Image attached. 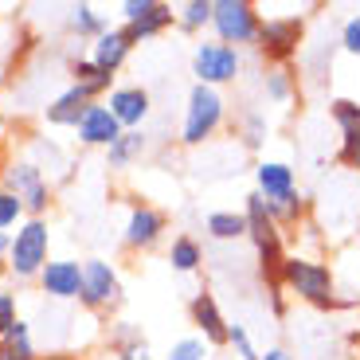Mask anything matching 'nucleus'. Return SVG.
Here are the masks:
<instances>
[{
  "instance_id": "1",
  "label": "nucleus",
  "mask_w": 360,
  "mask_h": 360,
  "mask_svg": "<svg viewBox=\"0 0 360 360\" xmlns=\"http://www.w3.org/2000/svg\"><path fill=\"white\" fill-rule=\"evenodd\" d=\"M278 282L286 294L302 297V302H309V306L317 309H337L345 306L341 290H337V274L333 266H325L321 259H306V255H286V262H282L278 270Z\"/></svg>"
},
{
  "instance_id": "2",
  "label": "nucleus",
  "mask_w": 360,
  "mask_h": 360,
  "mask_svg": "<svg viewBox=\"0 0 360 360\" xmlns=\"http://www.w3.org/2000/svg\"><path fill=\"white\" fill-rule=\"evenodd\" d=\"M47 262H51V227H47V219H24L12 235L8 274L20 282H32L39 278Z\"/></svg>"
},
{
  "instance_id": "3",
  "label": "nucleus",
  "mask_w": 360,
  "mask_h": 360,
  "mask_svg": "<svg viewBox=\"0 0 360 360\" xmlns=\"http://www.w3.org/2000/svg\"><path fill=\"white\" fill-rule=\"evenodd\" d=\"M224 114H227V102L216 86H196L188 90V106H184V126H180V141L184 145H204L207 137L224 126Z\"/></svg>"
},
{
  "instance_id": "4",
  "label": "nucleus",
  "mask_w": 360,
  "mask_h": 360,
  "mask_svg": "<svg viewBox=\"0 0 360 360\" xmlns=\"http://www.w3.org/2000/svg\"><path fill=\"white\" fill-rule=\"evenodd\" d=\"M262 12L251 0H212V32L227 47H247L259 44Z\"/></svg>"
},
{
  "instance_id": "5",
  "label": "nucleus",
  "mask_w": 360,
  "mask_h": 360,
  "mask_svg": "<svg viewBox=\"0 0 360 360\" xmlns=\"http://www.w3.org/2000/svg\"><path fill=\"white\" fill-rule=\"evenodd\" d=\"M243 71V51L239 47H227L219 39H200L196 51H192V75L204 86H224V82H235Z\"/></svg>"
},
{
  "instance_id": "6",
  "label": "nucleus",
  "mask_w": 360,
  "mask_h": 360,
  "mask_svg": "<svg viewBox=\"0 0 360 360\" xmlns=\"http://www.w3.org/2000/svg\"><path fill=\"white\" fill-rule=\"evenodd\" d=\"M4 188L16 192L27 219H44V212L51 207V180L36 161H12L4 169Z\"/></svg>"
},
{
  "instance_id": "7",
  "label": "nucleus",
  "mask_w": 360,
  "mask_h": 360,
  "mask_svg": "<svg viewBox=\"0 0 360 360\" xmlns=\"http://www.w3.org/2000/svg\"><path fill=\"white\" fill-rule=\"evenodd\" d=\"M302 36H306L302 16H270V20H262L255 47L270 59V67H286L297 55V47H302Z\"/></svg>"
},
{
  "instance_id": "8",
  "label": "nucleus",
  "mask_w": 360,
  "mask_h": 360,
  "mask_svg": "<svg viewBox=\"0 0 360 360\" xmlns=\"http://www.w3.org/2000/svg\"><path fill=\"white\" fill-rule=\"evenodd\" d=\"M122 302V278L106 259H86L82 262V294L79 306L90 314H102V309H114Z\"/></svg>"
},
{
  "instance_id": "9",
  "label": "nucleus",
  "mask_w": 360,
  "mask_h": 360,
  "mask_svg": "<svg viewBox=\"0 0 360 360\" xmlns=\"http://www.w3.org/2000/svg\"><path fill=\"white\" fill-rule=\"evenodd\" d=\"M36 282L51 302H79V294H82V262L51 259L44 270H39Z\"/></svg>"
},
{
  "instance_id": "10",
  "label": "nucleus",
  "mask_w": 360,
  "mask_h": 360,
  "mask_svg": "<svg viewBox=\"0 0 360 360\" xmlns=\"http://www.w3.org/2000/svg\"><path fill=\"white\" fill-rule=\"evenodd\" d=\"M165 227H169L165 212H157L153 204H134V207H129V219H126L122 239H126L129 251H149V247L161 243Z\"/></svg>"
},
{
  "instance_id": "11",
  "label": "nucleus",
  "mask_w": 360,
  "mask_h": 360,
  "mask_svg": "<svg viewBox=\"0 0 360 360\" xmlns=\"http://www.w3.org/2000/svg\"><path fill=\"white\" fill-rule=\"evenodd\" d=\"M75 134H79V141L90 145V149H110L117 137L126 134V129L117 126V117L110 114L106 102H90L86 114H82L79 126H75Z\"/></svg>"
},
{
  "instance_id": "12",
  "label": "nucleus",
  "mask_w": 360,
  "mask_h": 360,
  "mask_svg": "<svg viewBox=\"0 0 360 360\" xmlns=\"http://www.w3.org/2000/svg\"><path fill=\"white\" fill-rule=\"evenodd\" d=\"M106 106H110V114L117 117L122 129H141V122L149 117V110H153V98H149L145 86H114Z\"/></svg>"
},
{
  "instance_id": "13",
  "label": "nucleus",
  "mask_w": 360,
  "mask_h": 360,
  "mask_svg": "<svg viewBox=\"0 0 360 360\" xmlns=\"http://www.w3.org/2000/svg\"><path fill=\"white\" fill-rule=\"evenodd\" d=\"M188 317H192V325L200 329V337H204L207 345H227V317H224V309H219V302L207 290H200V294H192V302H188Z\"/></svg>"
},
{
  "instance_id": "14",
  "label": "nucleus",
  "mask_w": 360,
  "mask_h": 360,
  "mask_svg": "<svg viewBox=\"0 0 360 360\" xmlns=\"http://www.w3.org/2000/svg\"><path fill=\"white\" fill-rule=\"evenodd\" d=\"M129 51H134V39H129L126 27H106V32L94 39V47H90V63L102 67L106 75H117L126 67Z\"/></svg>"
},
{
  "instance_id": "15",
  "label": "nucleus",
  "mask_w": 360,
  "mask_h": 360,
  "mask_svg": "<svg viewBox=\"0 0 360 360\" xmlns=\"http://www.w3.org/2000/svg\"><path fill=\"white\" fill-rule=\"evenodd\" d=\"M90 102H98L94 94H90V86H82V82H71V86L63 90V94H55L51 102H47V122L51 126H79V117L86 114Z\"/></svg>"
},
{
  "instance_id": "16",
  "label": "nucleus",
  "mask_w": 360,
  "mask_h": 360,
  "mask_svg": "<svg viewBox=\"0 0 360 360\" xmlns=\"http://www.w3.org/2000/svg\"><path fill=\"white\" fill-rule=\"evenodd\" d=\"M297 188V176L286 161H259L255 165V192L262 200H278Z\"/></svg>"
},
{
  "instance_id": "17",
  "label": "nucleus",
  "mask_w": 360,
  "mask_h": 360,
  "mask_svg": "<svg viewBox=\"0 0 360 360\" xmlns=\"http://www.w3.org/2000/svg\"><path fill=\"white\" fill-rule=\"evenodd\" d=\"M106 341H110L117 360H153V349H149V341L141 337V329L134 321H114Z\"/></svg>"
},
{
  "instance_id": "18",
  "label": "nucleus",
  "mask_w": 360,
  "mask_h": 360,
  "mask_svg": "<svg viewBox=\"0 0 360 360\" xmlns=\"http://www.w3.org/2000/svg\"><path fill=\"white\" fill-rule=\"evenodd\" d=\"M149 149V137H145V129H126V134L117 137L114 145L106 149V165L114 172H122V169H129V165L137 161V157Z\"/></svg>"
},
{
  "instance_id": "19",
  "label": "nucleus",
  "mask_w": 360,
  "mask_h": 360,
  "mask_svg": "<svg viewBox=\"0 0 360 360\" xmlns=\"http://www.w3.org/2000/svg\"><path fill=\"white\" fill-rule=\"evenodd\" d=\"M172 20H176V12H172L165 0H153L149 16H141V20H134V24H126V32H129V39H134V44H141V39L161 36V32L172 24Z\"/></svg>"
},
{
  "instance_id": "20",
  "label": "nucleus",
  "mask_w": 360,
  "mask_h": 360,
  "mask_svg": "<svg viewBox=\"0 0 360 360\" xmlns=\"http://www.w3.org/2000/svg\"><path fill=\"white\" fill-rule=\"evenodd\" d=\"M0 360H36V341H32V325L20 317L8 333L0 337Z\"/></svg>"
},
{
  "instance_id": "21",
  "label": "nucleus",
  "mask_w": 360,
  "mask_h": 360,
  "mask_svg": "<svg viewBox=\"0 0 360 360\" xmlns=\"http://www.w3.org/2000/svg\"><path fill=\"white\" fill-rule=\"evenodd\" d=\"M204 231L216 239V243H235V239H243L247 235V219L243 212H212L204 219Z\"/></svg>"
},
{
  "instance_id": "22",
  "label": "nucleus",
  "mask_w": 360,
  "mask_h": 360,
  "mask_svg": "<svg viewBox=\"0 0 360 360\" xmlns=\"http://www.w3.org/2000/svg\"><path fill=\"white\" fill-rule=\"evenodd\" d=\"M266 212H270V219L278 224V231L282 227H297L302 219H306V196L302 192H286V196H278V200H266Z\"/></svg>"
},
{
  "instance_id": "23",
  "label": "nucleus",
  "mask_w": 360,
  "mask_h": 360,
  "mask_svg": "<svg viewBox=\"0 0 360 360\" xmlns=\"http://www.w3.org/2000/svg\"><path fill=\"white\" fill-rule=\"evenodd\" d=\"M169 266L176 270V274H192V270L204 266V247L192 239V235H176L169 247Z\"/></svg>"
},
{
  "instance_id": "24",
  "label": "nucleus",
  "mask_w": 360,
  "mask_h": 360,
  "mask_svg": "<svg viewBox=\"0 0 360 360\" xmlns=\"http://www.w3.org/2000/svg\"><path fill=\"white\" fill-rule=\"evenodd\" d=\"M67 27H71L79 39H98L102 32H106V20L90 8V4H75V8L67 12Z\"/></svg>"
},
{
  "instance_id": "25",
  "label": "nucleus",
  "mask_w": 360,
  "mask_h": 360,
  "mask_svg": "<svg viewBox=\"0 0 360 360\" xmlns=\"http://www.w3.org/2000/svg\"><path fill=\"white\" fill-rule=\"evenodd\" d=\"M71 79H75V82H82V86H90V94L98 98V94H106V90H110L114 75H106L102 67L90 63V59H75V63H71Z\"/></svg>"
},
{
  "instance_id": "26",
  "label": "nucleus",
  "mask_w": 360,
  "mask_h": 360,
  "mask_svg": "<svg viewBox=\"0 0 360 360\" xmlns=\"http://www.w3.org/2000/svg\"><path fill=\"white\" fill-rule=\"evenodd\" d=\"M176 24L184 32H204V27H212V0H188V4H180Z\"/></svg>"
},
{
  "instance_id": "27",
  "label": "nucleus",
  "mask_w": 360,
  "mask_h": 360,
  "mask_svg": "<svg viewBox=\"0 0 360 360\" xmlns=\"http://www.w3.org/2000/svg\"><path fill=\"white\" fill-rule=\"evenodd\" d=\"M262 90H266L270 102H290V94H294V75H290V67H266Z\"/></svg>"
},
{
  "instance_id": "28",
  "label": "nucleus",
  "mask_w": 360,
  "mask_h": 360,
  "mask_svg": "<svg viewBox=\"0 0 360 360\" xmlns=\"http://www.w3.org/2000/svg\"><path fill=\"white\" fill-rule=\"evenodd\" d=\"M24 204L16 200V192H8L4 184H0V231H8V227H20L24 224Z\"/></svg>"
},
{
  "instance_id": "29",
  "label": "nucleus",
  "mask_w": 360,
  "mask_h": 360,
  "mask_svg": "<svg viewBox=\"0 0 360 360\" xmlns=\"http://www.w3.org/2000/svg\"><path fill=\"white\" fill-rule=\"evenodd\" d=\"M329 117L337 122V129H352V126H360V102L356 98H333L329 102Z\"/></svg>"
},
{
  "instance_id": "30",
  "label": "nucleus",
  "mask_w": 360,
  "mask_h": 360,
  "mask_svg": "<svg viewBox=\"0 0 360 360\" xmlns=\"http://www.w3.org/2000/svg\"><path fill=\"white\" fill-rule=\"evenodd\" d=\"M227 345L235 349V356H239V360H259V356H262V352L255 349L251 333H247V329H243L239 321H231V325H227Z\"/></svg>"
},
{
  "instance_id": "31",
  "label": "nucleus",
  "mask_w": 360,
  "mask_h": 360,
  "mask_svg": "<svg viewBox=\"0 0 360 360\" xmlns=\"http://www.w3.org/2000/svg\"><path fill=\"white\" fill-rule=\"evenodd\" d=\"M337 161L345 165V169L360 172V126L345 129L341 134V149H337Z\"/></svg>"
},
{
  "instance_id": "32",
  "label": "nucleus",
  "mask_w": 360,
  "mask_h": 360,
  "mask_svg": "<svg viewBox=\"0 0 360 360\" xmlns=\"http://www.w3.org/2000/svg\"><path fill=\"white\" fill-rule=\"evenodd\" d=\"M169 360H207V341L204 337H180L169 349Z\"/></svg>"
},
{
  "instance_id": "33",
  "label": "nucleus",
  "mask_w": 360,
  "mask_h": 360,
  "mask_svg": "<svg viewBox=\"0 0 360 360\" xmlns=\"http://www.w3.org/2000/svg\"><path fill=\"white\" fill-rule=\"evenodd\" d=\"M239 137H243L247 149H259V145L266 141V117H262V114H247L243 117V134H239Z\"/></svg>"
},
{
  "instance_id": "34",
  "label": "nucleus",
  "mask_w": 360,
  "mask_h": 360,
  "mask_svg": "<svg viewBox=\"0 0 360 360\" xmlns=\"http://www.w3.org/2000/svg\"><path fill=\"white\" fill-rule=\"evenodd\" d=\"M16 321H20V314H16V294L0 290V337L8 333V329H12Z\"/></svg>"
},
{
  "instance_id": "35",
  "label": "nucleus",
  "mask_w": 360,
  "mask_h": 360,
  "mask_svg": "<svg viewBox=\"0 0 360 360\" xmlns=\"http://www.w3.org/2000/svg\"><path fill=\"white\" fill-rule=\"evenodd\" d=\"M341 47H345L349 55H356V59H360V12L341 27Z\"/></svg>"
},
{
  "instance_id": "36",
  "label": "nucleus",
  "mask_w": 360,
  "mask_h": 360,
  "mask_svg": "<svg viewBox=\"0 0 360 360\" xmlns=\"http://www.w3.org/2000/svg\"><path fill=\"white\" fill-rule=\"evenodd\" d=\"M270 309H274V314H286V297H282V282H270Z\"/></svg>"
},
{
  "instance_id": "37",
  "label": "nucleus",
  "mask_w": 360,
  "mask_h": 360,
  "mask_svg": "<svg viewBox=\"0 0 360 360\" xmlns=\"http://www.w3.org/2000/svg\"><path fill=\"white\" fill-rule=\"evenodd\" d=\"M8 251H12V235L0 231V262H8Z\"/></svg>"
},
{
  "instance_id": "38",
  "label": "nucleus",
  "mask_w": 360,
  "mask_h": 360,
  "mask_svg": "<svg viewBox=\"0 0 360 360\" xmlns=\"http://www.w3.org/2000/svg\"><path fill=\"white\" fill-rule=\"evenodd\" d=\"M259 360H294V356H290L286 349H266V352H262Z\"/></svg>"
},
{
  "instance_id": "39",
  "label": "nucleus",
  "mask_w": 360,
  "mask_h": 360,
  "mask_svg": "<svg viewBox=\"0 0 360 360\" xmlns=\"http://www.w3.org/2000/svg\"><path fill=\"white\" fill-rule=\"evenodd\" d=\"M4 169H8V157H4V141H0V180H4Z\"/></svg>"
},
{
  "instance_id": "40",
  "label": "nucleus",
  "mask_w": 360,
  "mask_h": 360,
  "mask_svg": "<svg viewBox=\"0 0 360 360\" xmlns=\"http://www.w3.org/2000/svg\"><path fill=\"white\" fill-rule=\"evenodd\" d=\"M4 274H8V262H0V278H4Z\"/></svg>"
}]
</instances>
